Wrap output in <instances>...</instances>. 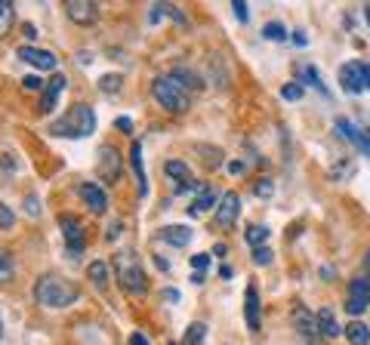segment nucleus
<instances>
[{
	"label": "nucleus",
	"mask_w": 370,
	"mask_h": 345,
	"mask_svg": "<svg viewBox=\"0 0 370 345\" xmlns=\"http://www.w3.org/2000/svg\"><path fill=\"white\" fill-rule=\"evenodd\" d=\"M117 129H120V133H133V120H130V117H117Z\"/></svg>",
	"instance_id": "obj_41"
},
{
	"label": "nucleus",
	"mask_w": 370,
	"mask_h": 345,
	"mask_svg": "<svg viewBox=\"0 0 370 345\" xmlns=\"http://www.w3.org/2000/svg\"><path fill=\"white\" fill-rule=\"evenodd\" d=\"M321 277H324V281H333V277H337V272H333L330 265H324V268H321Z\"/></svg>",
	"instance_id": "obj_43"
},
{
	"label": "nucleus",
	"mask_w": 370,
	"mask_h": 345,
	"mask_svg": "<svg viewBox=\"0 0 370 345\" xmlns=\"http://www.w3.org/2000/svg\"><path fill=\"white\" fill-rule=\"evenodd\" d=\"M154 265L161 268V272H166V268H170V265H166V259H161V256H154Z\"/></svg>",
	"instance_id": "obj_47"
},
{
	"label": "nucleus",
	"mask_w": 370,
	"mask_h": 345,
	"mask_svg": "<svg viewBox=\"0 0 370 345\" xmlns=\"http://www.w3.org/2000/svg\"><path fill=\"white\" fill-rule=\"evenodd\" d=\"M111 272H115V281L127 296H145L148 293V275H145V268L133 250H117V253L111 256Z\"/></svg>",
	"instance_id": "obj_1"
},
{
	"label": "nucleus",
	"mask_w": 370,
	"mask_h": 345,
	"mask_svg": "<svg viewBox=\"0 0 370 345\" xmlns=\"http://www.w3.org/2000/svg\"><path fill=\"white\" fill-rule=\"evenodd\" d=\"M337 129H339V133L349 139L352 145L358 148L361 154H367V157H370V129H361V127H355L349 117H337Z\"/></svg>",
	"instance_id": "obj_13"
},
{
	"label": "nucleus",
	"mask_w": 370,
	"mask_h": 345,
	"mask_svg": "<svg viewBox=\"0 0 370 345\" xmlns=\"http://www.w3.org/2000/svg\"><path fill=\"white\" fill-rule=\"evenodd\" d=\"M240 216V198L235 191H226L222 194V201L216 203V216H213V222H216V228H231Z\"/></svg>",
	"instance_id": "obj_9"
},
{
	"label": "nucleus",
	"mask_w": 370,
	"mask_h": 345,
	"mask_svg": "<svg viewBox=\"0 0 370 345\" xmlns=\"http://www.w3.org/2000/svg\"><path fill=\"white\" fill-rule=\"evenodd\" d=\"M96 173L102 176V182L115 185L120 179V157L111 145H102L99 148V164H96Z\"/></svg>",
	"instance_id": "obj_11"
},
{
	"label": "nucleus",
	"mask_w": 370,
	"mask_h": 345,
	"mask_svg": "<svg viewBox=\"0 0 370 345\" xmlns=\"http://www.w3.org/2000/svg\"><path fill=\"white\" fill-rule=\"evenodd\" d=\"M161 240L170 247H189L191 244V228L189 225H166L161 231Z\"/></svg>",
	"instance_id": "obj_19"
},
{
	"label": "nucleus",
	"mask_w": 370,
	"mask_h": 345,
	"mask_svg": "<svg viewBox=\"0 0 370 345\" xmlns=\"http://www.w3.org/2000/svg\"><path fill=\"white\" fill-rule=\"evenodd\" d=\"M18 59L34 65L37 71H53L56 68V55L50 50H37V46H18Z\"/></svg>",
	"instance_id": "obj_15"
},
{
	"label": "nucleus",
	"mask_w": 370,
	"mask_h": 345,
	"mask_svg": "<svg viewBox=\"0 0 370 345\" xmlns=\"http://www.w3.org/2000/svg\"><path fill=\"white\" fill-rule=\"evenodd\" d=\"M207 265H210V256H207V253H198V256H191V268H194V275H201Z\"/></svg>",
	"instance_id": "obj_37"
},
{
	"label": "nucleus",
	"mask_w": 370,
	"mask_h": 345,
	"mask_svg": "<svg viewBox=\"0 0 370 345\" xmlns=\"http://www.w3.org/2000/svg\"><path fill=\"white\" fill-rule=\"evenodd\" d=\"M253 191H256V198H272V194H275V185H272V179H259V182L253 185Z\"/></svg>",
	"instance_id": "obj_34"
},
{
	"label": "nucleus",
	"mask_w": 370,
	"mask_h": 345,
	"mask_svg": "<svg viewBox=\"0 0 370 345\" xmlns=\"http://www.w3.org/2000/svg\"><path fill=\"white\" fill-rule=\"evenodd\" d=\"M290 321H293V327H296V333H300V336H302V342H305V345H324V333H321L318 314H312V312L305 309L302 302H296V305H293Z\"/></svg>",
	"instance_id": "obj_5"
},
{
	"label": "nucleus",
	"mask_w": 370,
	"mask_h": 345,
	"mask_svg": "<svg viewBox=\"0 0 370 345\" xmlns=\"http://www.w3.org/2000/svg\"><path fill=\"white\" fill-rule=\"evenodd\" d=\"M268 225H247V231H244V238H247V244L253 247V250H259V247H265V240H268Z\"/></svg>",
	"instance_id": "obj_26"
},
{
	"label": "nucleus",
	"mask_w": 370,
	"mask_h": 345,
	"mask_svg": "<svg viewBox=\"0 0 370 345\" xmlns=\"http://www.w3.org/2000/svg\"><path fill=\"white\" fill-rule=\"evenodd\" d=\"M152 99L164 111H170V115H182V111H189V105H191V92L185 90L173 74H157L152 80Z\"/></svg>",
	"instance_id": "obj_3"
},
{
	"label": "nucleus",
	"mask_w": 370,
	"mask_h": 345,
	"mask_svg": "<svg viewBox=\"0 0 370 345\" xmlns=\"http://www.w3.org/2000/svg\"><path fill=\"white\" fill-rule=\"evenodd\" d=\"M318 324H321L324 339H337V336H342V333H346V330L339 327L337 312H333V309H321V312H318Z\"/></svg>",
	"instance_id": "obj_20"
},
{
	"label": "nucleus",
	"mask_w": 370,
	"mask_h": 345,
	"mask_svg": "<svg viewBox=\"0 0 370 345\" xmlns=\"http://www.w3.org/2000/svg\"><path fill=\"white\" fill-rule=\"evenodd\" d=\"M216 191L210 189V185H201L198 189V198H194V203L189 207V216H201L204 210H210V207H216Z\"/></svg>",
	"instance_id": "obj_21"
},
{
	"label": "nucleus",
	"mask_w": 370,
	"mask_h": 345,
	"mask_svg": "<svg viewBox=\"0 0 370 345\" xmlns=\"http://www.w3.org/2000/svg\"><path fill=\"white\" fill-rule=\"evenodd\" d=\"M367 90H370V65H367Z\"/></svg>",
	"instance_id": "obj_50"
},
{
	"label": "nucleus",
	"mask_w": 370,
	"mask_h": 345,
	"mask_svg": "<svg viewBox=\"0 0 370 345\" xmlns=\"http://www.w3.org/2000/svg\"><path fill=\"white\" fill-rule=\"evenodd\" d=\"M370 305V281L364 275H358L355 281L349 284V296H346V312L358 321V314H364V309Z\"/></svg>",
	"instance_id": "obj_7"
},
{
	"label": "nucleus",
	"mask_w": 370,
	"mask_h": 345,
	"mask_svg": "<svg viewBox=\"0 0 370 345\" xmlns=\"http://www.w3.org/2000/svg\"><path fill=\"white\" fill-rule=\"evenodd\" d=\"M96 129V111L90 105H71L65 115L53 124L56 136H68V139H83Z\"/></svg>",
	"instance_id": "obj_4"
},
{
	"label": "nucleus",
	"mask_w": 370,
	"mask_h": 345,
	"mask_svg": "<svg viewBox=\"0 0 370 345\" xmlns=\"http://www.w3.org/2000/svg\"><path fill=\"white\" fill-rule=\"evenodd\" d=\"M263 37H268V41H287V28L281 22H268L263 28Z\"/></svg>",
	"instance_id": "obj_30"
},
{
	"label": "nucleus",
	"mask_w": 370,
	"mask_h": 345,
	"mask_svg": "<svg viewBox=\"0 0 370 345\" xmlns=\"http://www.w3.org/2000/svg\"><path fill=\"white\" fill-rule=\"evenodd\" d=\"M65 16H68L74 25L87 28L99 18V9H96V4H90V0H68V4H65Z\"/></svg>",
	"instance_id": "obj_14"
},
{
	"label": "nucleus",
	"mask_w": 370,
	"mask_h": 345,
	"mask_svg": "<svg viewBox=\"0 0 370 345\" xmlns=\"http://www.w3.org/2000/svg\"><path fill=\"white\" fill-rule=\"evenodd\" d=\"M302 74H305V80H309L312 87H318L321 92H327V87H324L321 78H318V68H312V65H309V68H302Z\"/></svg>",
	"instance_id": "obj_36"
},
{
	"label": "nucleus",
	"mask_w": 370,
	"mask_h": 345,
	"mask_svg": "<svg viewBox=\"0 0 370 345\" xmlns=\"http://www.w3.org/2000/svg\"><path fill=\"white\" fill-rule=\"evenodd\" d=\"M13 281V259H9L6 250H0V284Z\"/></svg>",
	"instance_id": "obj_29"
},
{
	"label": "nucleus",
	"mask_w": 370,
	"mask_h": 345,
	"mask_svg": "<svg viewBox=\"0 0 370 345\" xmlns=\"http://www.w3.org/2000/svg\"><path fill=\"white\" fill-rule=\"evenodd\" d=\"M204 336H207V324L194 321L191 327L185 330V339H182V345H201V342H204Z\"/></svg>",
	"instance_id": "obj_28"
},
{
	"label": "nucleus",
	"mask_w": 370,
	"mask_h": 345,
	"mask_svg": "<svg viewBox=\"0 0 370 345\" xmlns=\"http://www.w3.org/2000/svg\"><path fill=\"white\" fill-rule=\"evenodd\" d=\"M13 22H16V9L9 0H0V37H6L13 31Z\"/></svg>",
	"instance_id": "obj_27"
},
{
	"label": "nucleus",
	"mask_w": 370,
	"mask_h": 345,
	"mask_svg": "<svg viewBox=\"0 0 370 345\" xmlns=\"http://www.w3.org/2000/svg\"><path fill=\"white\" fill-rule=\"evenodd\" d=\"M339 87L349 92V96H361L367 90V65L361 62H346L339 68Z\"/></svg>",
	"instance_id": "obj_6"
},
{
	"label": "nucleus",
	"mask_w": 370,
	"mask_h": 345,
	"mask_svg": "<svg viewBox=\"0 0 370 345\" xmlns=\"http://www.w3.org/2000/svg\"><path fill=\"white\" fill-rule=\"evenodd\" d=\"M25 210H28V216H37V213H41V203H37V198H25Z\"/></svg>",
	"instance_id": "obj_40"
},
{
	"label": "nucleus",
	"mask_w": 370,
	"mask_h": 345,
	"mask_svg": "<svg viewBox=\"0 0 370 345\" xmlns=\"http://www.w3.org/2000/svg\"><path fill=\"white\" fill-rule=\"evenodd\" d=\"M157 16H170L179 28H189V18H185V13H179V9H176L173 4H157V6L152 9V18H157Z\"/></svg>",
	"instance_id": "obj_25"
},
{
	"label": "nucleus",
	"mask_w": 370,
	"mask_h": 345,
	"mask_svg": "<svg viewBox=\"0 0 370 345\" xmlns=\"http://www.w3.org/2000/svg\"><path fill=\"white\" fill-rule=\"evenodd\" d=\"M164 173L170 176L176 185H179V191L191 189V170H189V166H185L182 161H166V164H164Z\"/></svg>",
	"instance_id": "obj_18"
},
{
	"label": "nucleus",
	"mask_w": 370,
	"mask_h": 345,
	"mask_svg": "<svg viewBox=\"0 0 370 345\" xmlns=\"http://www.w3.org/2000/svg\"><path fill=\"white\" fill-rule=\"evenodd\" d=\"M361 268H364V277H367V281H370V250H367V253H364V262H361Z\"/></svg>",
	"instance_id": "obj_45"
},
{
	"label": "nucleus",
	"mask_w": 370,
	"mask_h": 345,
	"mask_svg": "<svg viewBox=\"0 0 370 345\" xmlns=\"http://www.w3.org/2000/svg\"><path fill=\"white\" fill-rule=\"evenodd\" d=\"M78 194H80V201L87 203V210L96 213V216H102V213L108 210V194L102 191L96 182H80L78 185Z\"/></svg>",
	"instance_id": "obj_12"
},
{
	"label": "nucleus",
	"mask_w": 370,
	"mask_h": 345,
	"mask_svg": "<svg viewBox=\"0 0 370 345\" xmlns=\"http://www.w3.org/2000/svg\"><path fill=\"white\" fill-rule=\"evenodd\" d=\"M68 87V80H65V74H53L50 83L43 87V96H41V111L46 115V111H53L56 108V102H59L62 96V90Z\"/></svg>",
	"instance_id": "obj_16"
},
{
	"label": "nucleus",
	"mask_w": 370,
	"mask_h": 345,
	"mask_svg": "<svg viewBox=\"0 0 370 345\" xmlns=\"http://www.w3.org/2000/svg\"><path fill=\"white\" fill-rule=\"evenodd\" d=\"M25 37H28V41H31V37H37V28H34V25H25Z\"/></svg>",
	"instance_id": "obj_48"
},
{
	"label": "nucleus",
	"mask_w": 370,
	"mask_h": 345,
	"mask_svg": "<svg viewBox=\"0 0 370 345\" xmlns=\"http://www.w3.org/2000/svg\"><path fill=\"white\" fill-rule=\"evenodd\" d=\"M231 9H235L238 22H247V18H250V13H247V4H244V0H235V4H231Z\"/></svg>",
	"instance_id": "obj_38"
},
{
	"label": "nucleus",
	"mask_w": 370,
	"mask_h": 345,
	"mask_svg": "<svg viewBox=\"0 0 370 345\" xmlns=\"http://www.w3.org/2000/svg\"><path fill=\"white\" fill-rule=\"evenodd\" d=\"M213 253H216V256L222 259V256H226V253H228V247H226V244H216V247H213Z\"/></svg>",
	"instance_id": "obj_46"
},
{
	"label": "nucleus",
	"mask_w": 370,
	"mask_h": 345,
	"mask_svg": "<svg viewBox=\"0 0 370 345\" xmlns=\"http://www.w3.org/2000/svg\"><path fill=\"white\" fill-rule=\"evenodd\" d=\"M130 166L136 173V182H139V194H148V179H145V164H142V142H133L130 145Z\"/></svg>",
	"instance_id": "obj_17"
},
{
	"label": "nucleus",
	"mask_w": 370,
	"mask_h": 345,
	"mask_svg": "<svg viewBox=\"0 0 370 345\" xmlns=\"http://www.w3.org/2000/svg\"><path fill=\"white\" fill-rule=\"evenodd\" d=\"M244 321L250 333H259V327H263V302H259L256 284H247L244 290Z\"/></svg>",
	"instance_id": "obj_10"
},
{
	"label": "nucleus",
	"mask_w": 370,
	"mask_h": 345,
	"mask_svg": "<svg viewBox=\"0 0 370 345\" xmlns=\"http://www.w3.org/2000/svg\"><path fill=\"white\" fill-rule=\"evenodd\" d=\"M120 83H124V80H120V74H105V78L99 80V90L102 92H117Z\"/></svg>",
	"instance_id": "obj_31"
},
{
	"label": "nucleus",
	"mask_w": 370,
	"mask_h": 345,
	"mask_svg": "<svg viewBox=\"0 0 370 345\" xmlns=\"http://www.w3.org/2000/svg\"><path fill=\"white\" fill-rule=\"evenodd\" d=\"M87 275H90V281L96 284V290H105V287H108V262H102V259L90 262Z\"/></svg>",
	"instance_id": "obj_23"
},
{
	"label": "nucleus",
	"mask_w": 370,
	"mask_h": 345,
	"mask_svg": "<svg viewBox=\"0 0 370 345\" xmlns=\"http://www.w3.org/2000/svg\"><path fill=\"white\" fill-rule=\"evenodd\" d=\"M13 225H16V216H13V210H9L6 203L0 201V228H4V231H9Z\"/></svg>",
	"instance_id": "obj_33"
},
{
	"label": "nucleus",
	"mask_w": 370,
	"mask_h": 345,
	"mask_svg": "<svg viewBox=\"0 0 370 345\" xmlns=\"http://www.w3.org/2000/svg\"><path fill=\"white\" fill-rule=\"evenodd\" d=\"M34 299L43 309H68V305L80 299V290H78V284L62 275H43L34 284Z\"/></svg>",
	"instance_id": "obj_2"
},
{
	"label": "nucleus",
	"mask_w": 370,
	"mask_h": 345,
	"mask_svg": "<svg viewBox=\"0 0 370 345\" xmlns=\"http://www.w3.org/2000/svg\"><path fill=\"white\" fill-rule=\"evenodd\" d=\"M346 339H349V345H370V330H367V324L352 321L349 327H346Z\"/></svg>",
	"instance_id": "obj_22"
},
{
	"label": "nucleus",
	"mask_w": 370,
	"mask_h": 345,
	"mask_svg": "<svg viewBox=\"0 0 370 345\" xmlns=\"http://www.w3.org/2000/svg\"><path fill=\"white\" fill-rule=\"evenodd\" d=\"M130 345H148L145 333H133V336H130Z\"/></svg>",
	"instance_id": "obj_42"
},
{
	"label": "nucleus",
	"mask_w": 370,
	"mask_h": 345,
	"mask_svg": "<svg viewBox=\"0 0 370 345\" xmlns=\"http://www.w3.org/2000/svg\"><path fill=\"white\" fill-rule=\"evenodd\" d=\"M59 231H62V240H65V247H68V253L80 256V250H83V225H80V219L74 216V213H62V216H59Z\"/></svg>",
	"instance_id": "obj_8"
},
{
	"label": "nucleus",
	"mask_w": 370,
	"mask_h": 345,
	"mask_svg": "<svg viewBox=\"0 0 370 345\" xmlns=\"http://www.w3.org/2000/svg\"><path fill=\"white\" fill-rule=\"evenodd\" d=\"M170 345H179V342H170Z\"/></svg>",
	"instance_id": "obj_52"
},
{
	"label": "nucleus",
	"mask_w": 370,
	"mask_h": 345,
	"mask_svg": "<svg viewBox=\"0 0 370 345\" xmlns=\"http://www.w3.org/2000/svg\"><path fill=\"white\" fill-rule=\"evenodd\" d=\"M22 87H25V90H41V87H43V80L37 78V74H28V78L22 80Z\"/></svg>",
	"instance_id": "obj_39"
},
{
	"label": "nucleus",
	"mask_w": 370,
	"mask_h": 345,
	"mask_svg": "<svg viewBox=\"0 0 370 345\" xmlns=\"http://www.w3.org/2000/svg\"><path fill=\"white\" fill-rule=\"evenodd\" d=\"M272 250L268 247H259V250H253V265H272Z\"/></svg>",
	"instance_id": "obj_35"
},
{
	"label": "nucleus",
	"mask_w": 370,
	"mask_h": 345,
	"mask_svg": "<svg viewBox=\"0 0 370 345\" xmlns=\"http://www.w3.org/2000/svg\"><path fill=\"white\" fill-rule=\"evenodd\" d=\"M0 336H4V327H0Z\"/></svg>",
	"instance_id": "obj_51"
},
{
	"label": "nucleus",
	"mask_w": 370,
	"mask_h": 345,
	"mask_svg": "<svg viewBox=\"0 0 370 345\" xmlns=\"http://www.w3.org/2000/svg\"><path fill=\"white\" fill-rule=\"evenodd\" d=\"M281 96H284L287 102H300V99H302V87H300V83H284V87H281Z\"/></svg>",
	"instance_id": "obj_32"
},
{
	"label": "nucleus",
	"mask_w": 370,
	"mask_h": 345,
	"mask_svg": "<svg viewBox=\"0 0 370 345\" xmlns=\"http://www.w3.org/2000/svg\"><path fill=\"white\" fill-rule=\"evenodd\" d=\"M228 173H244V164H240V161H228Z\"/></svg>",
	"instance_id": "obj_44"
},
{
	"label": "nucleus",
	"mask_w": 370,
	"mask_h": 345,
	"mask_svg": "<svg viewBox=\"0 0 370 345\" xmlns=\"http://www.w3.org/2000/svg\"><path fill=\"white\" fill-rule=\"evenodd\" d=\"M170 74H173V78L179 80V83H182V87L189 90V92H198V90H204V80H201V78H198V74H194V71L176 68V71H170Z\"/></svg>",
	"instance_id": "obj_24"
},
{
	"label": "nucleus",
	"mask_w": 370,
	"mask_h": 345,
	"mask_svg": "<svg viewBox=\"0 0 370 345\" xmlns=\"http://www.w3.org/2000/svg\"><path fill=\"white\" fill-rule=\"evenodd\" d=\"M164 299H170V302H176V299H179V293H176V290H164Z\"/></svg>",
	"instance_id": "obj_49"
}]
</instances>
